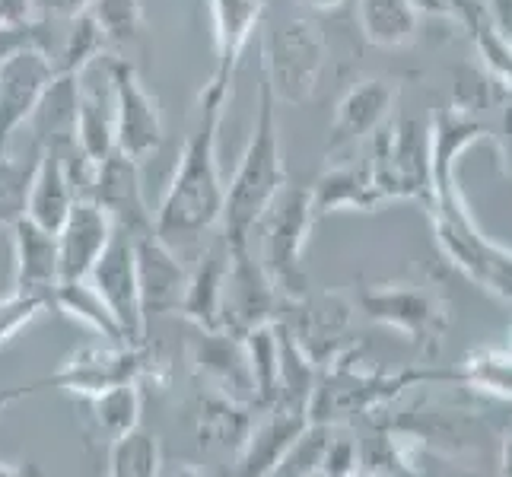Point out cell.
Segmentation results:
<instances>
[{
    "mask_svg": "<svg viewBox=\"0 0 512 477\" xmlns=\"http://www.w3.org/2000/svg\"><path fill=\"white\" fill-rule=\"evenodd\" d=\"M229 96H233V83L210 77V83L201 93L198 121H194V128L185 140L179 166H175L172 182L160 201V210L153 217L156 236L166 239L172 249L175 245L198 242L204 233L220 226L226 185L220 179L217 140H220V125Z\"/></svg>",
    "mask_w": 512,
    "mask_h": 477,
    "instance_id": "6da1fadb",
    "label": "cell"
},
{
    "mask_svg": "<svg viewBox=\"0 0 512 477\" xmlns=\"http://www.w3.org/2000/svg\"><path fill=\"white\" fill-rule=\"evenodd\" d=\"M287 185V166H284V147H280V128H277V99L271 96L268 83L258 86V115L249 134V144L242 150V159L226 185L223 198V217L220 233L223 239L242 249L252 242V233L268 210V204Z\"/></svg>",
    "mask_w": 512,
    "mask_h": 477,
    "instance_id": "7a4b0ae2",
    "label": "cell"
},
{
    "mask_svg": "<svg viewBox=\"0 0 512 477\" xmlns=\"http://www.w3.org/2000/svg\"><path fill=\"white\" fill-rule=\"evenodd\" d=\"M315 220L312 191L284 185L277 198L261 214V268L268 271L271 284L277 287L284 303H296L309 293V274H306V242Z\"/></svg>",
    "mask_w": 512,
    "mask_h": 477,
    "instance_id": "3957f363",
    "label": "cell"
},
{
    "mask_svg": "<svg viewBox=\"0 0 512 477\" xmlns=\"http://www.w3.org/2000/svg\"><path fill=\"white\" fill-rule=\"evenodd\" d=\"M436 207V236L443 252L462 268L471 280L493 290L503 299H512V252L493 245L481 236V229L468 217V207L455 185V169L446 185L433 191Z\"/></svg>",
    "mask_w": 512,
    "mask_h": 477,
    "instance_id": "277c9868",
    "label": "cell"
},
{
    "mask_svg": "<svg viewBox=\"0 0 512 477\" xmlns=\"http://www.w3.org/2000/svg\"><path fill=\"white\" fill-rule=\"evenodd\" d=\"M264 83L277 105H303L312 99L325 64V42L309 20H287L268 32L261 48Z\"/></svg>",
    "mask_w": 512,
    "mask_h": 477,
    "instance_id": "5b68a950",
    "label": "cell"
},
{
    "mask_svg": "<svg viewBox=\"0 0 512 477\" xmlns=\"http://www.w3.org/2000/svg\"><path fill=\"white\" fill-rule=\"evenodd\" d=\"M147 357L144 350L134 344H90L74 350L70 357L51 373L48 379L32 382V395L42 392V388H61V392L80 395V398H93L99 392L121 382H140L147 376Z\"/></svg>",
    "mask_w": 512,
    "mask_h": 477,
    "instance_id": "8992f818",
    "label": "cell"
},
{
    "mask_svg": "<svg viewBox=\"0 0 512 477\" xmlns=\"http://www.w3.org/2000/svg\"><path fill=\"white\" fill-rule=\"evenodd\" d=\"M112 80V102H115V150L128 153L134 159H144L163 144V112L137 70L125 58L109 61Z\"/></svg>",
    "mask_w": 512,
    "mask_h": 477,
    "instance_id": "52a82bcc",
    "label": "cell"
},
{
    "mask_svg": "<svg viewBox=\"0 0 512 477\" xmlns=\"http://www.w3.org/2000/svg\"><path fill=\"white\" fill-rule=\"evenodd\" d=\"M93 287L102 293L109 303L112 315L118 318L121 331H125L128 344L144 347L147 338V318L144 306H140V280H137V255H134V239L125 229H115L112 242L105 245V252L96 258L90 271Z\"/></svg>",
    "mask_w": 512,
    "mask_h": 477,
    "instance_id": "ba28073f",
    "label": "cell"
},
{
    "mask_svg": "<svg viewBox=\"0 0 512 477\" xmlns=\"http://www.w3.org/2000/svg\"><path fill=\"white\" fill-rule=\"evenodd\" d=\"M280 293L271 284L268 271L261 268V261L252 258L249 245L233 249L223 284V306H220V322L226 331L242 334L252 331L264 322H274L280 312Z\"/></svg>",
    "mask_w": 512,
    "mask_h": 477,
    "instance_id": "9c48e42d",
    "label": "cell"
},
{
    "mask_svg": "<svg viewBox=\"0 0 512 477\" xmlns=\"http://www.w3.org/2000/svg\"><path fill=\"white\" fill-rule=\"evenodd\" d=\"M134 239V255H137V280H140V306H144V318L150 322L153 315H179L182 299L188 290V268L175 249L156 236V229L137 233Z\"/></svg>",
    "mask_w": 512,
    "mask_h": 477,
    "instance_id": "30bf717a",
    "label": "cell"
},
{
    "mask_svg": "<svg viewBox=\"0 0 512 477\" xmlns=\"http://www.w3.org/2000/svg\"><path fill=\"white\" fill-rule=\"evenodd\" d=\"M51 77L55 64L42 48H20L0 61V150H7L10 137L29 121Z\"/></svg>",
    "mask_w": 512,
    "mask_h": 477,
    "instance_id": "8fae6325",
    "label": "cell"
},
{
    "mask_svg": "<svg viewBox=\"0 0 512 477\" xmlns=\"http://www.w3.org/2000/svg\"><path fill=\"white\" fill-rule=\"evenodd\" d=\"M90 198L109 210L115 229H125L128 236L156 229L147 198H144V185H140V159L128 153L112 150L96 166Z\"/></svg>",
    "mask_w": 512,
    "mask_h": 477,
    "instance_id": "7c38bea8",
    "label": "cell"
},
{
    "mask_svg": "<svg viewBox=\"0 0 512 477\" xmlns=\"http://www.w3.org/2000/svg\"><path fill=\"white\" fill-rule=\"evenodd\" d=\"M191 366H194V373L204 379L210 392H220L233 401L258 408L249 360H245V347L239 334L226 328H217V331L198 328V338L191 341Z\"/></svg>",
    "mask_w": 512,
    "mask_h": 477,
    "instance_id": "4fadbf2b",
    "label": "cell"
},
{
    "mask_svg": "<svg viewBox=\"0 0 512 477\" xmlns=\"http://www.w3.org/2000/svg\"><path fill=\"white\" fill-rule=\"evenodd\" d=\"M115 236V220L109 210L93 198H77L70 214L58 229V258H61V280L90 277L96 258Z\"/></svg>",
    "mask_w": 512,
    "mask_h": 477,
    "instance_id": "5bb4252c",
    "label": "cell"
},
{
    "mask_svg": "<svg viewBox=\"0 0 512 477\" xmlns=\"http://www.w3.org/2000/svg\"><path fill=\"white\" fill-rule=\"evenodd\" d=\"M77 112H80V74H55L26 121L35 150L58 153L64 159L80 153Z\"/></svg>",
    "mask_w": 512,
    "mask_h": 477,
    "instance_id": "9a60e30c",
    "label": "cell"
},
{
    "mask_svg": "<svg viewBox=\"0 0 512 477\" xmlns=\"http://www.w3.org/2000/svg\"><path fill=\"white\" fill-rule=\"evenodd\" d=\"M13 233V290L48 299L61 284V258H58V233L23 217L10 226Z\"/></svg>",
    "mask_w": 512,
    "mask_h": 477,
    "instance_id": "2e32d148",
    "label": "cell"
},
{
    "mask_svg": "<svg viewBox=\"0 0 512 477\" xmlns=\"http://www.w3.org/2000/svg\"><path fill=\"white\" fill-rule=\"evenodd\" d=\"M306 423H309V411L290 408V404H274V408H268V417L252 423L249 436H245V446L239 449L233 462V471L242 477L274 474L277 462L284 458L293 439L303 433Z\"/></svg>",
    "mask_w": 512,
    "mask_h": 477,
    "instance_id": "e0dca14e",
    "label": "cell"
},
{
    "mask_svg": "<svg viewBox=\"0 0 512 477\" xmlns=\"http://www.w3.org/2000/svg\"><path fill=\"white\" fill-rule=\"evenodd\" d=\"M290 309H296L293 322H284L293 338L306 347V353L319 363H331L334 360V347H338L341 334L350 325V306L344 303V296L338 293H322V296H303L296 303H287Z\"/></svg>",
    "mask_w": 512,
    "mask_h": 477,
    "instance_id": "ac0fdd59",
    "label": "cell"
},
{
    "mask_svg": "<svg viewBox=\"0 0 512 477\" xmlns=\"http://www.w3.org/2000/svg\"><path fill=\"white\" fill-rule=\"evenodd\" d=\"M229 258H233V245H229L220 233L207 245L198 268L188 271V290H185L179 315L188 318L194 328H201V331L223 328L220 306H223V284H226Z\"/></svg>",
    "mask_w": 512,
    "mask_h": 477,
    "instance_id": "d6986e66",
    "label": "cell"
},
{
    "mask_svg": "<svg viewBox=\"0 0 512 477\" xmlns=\"http://www.w3.org/2000/svg\"><path fill=\"white\" fill-rule=\"evenodd\" d=\"M252 423V404L233 401L220 392H210V388L194 404V436H198L201 449L210 455H229L236 462Z\"/></svg>",
    "mask_w": 512,
    "mask_h": 477,
    "instance_id": "ffe728a7",
    "label": "cell"
},
{
    "mask_svg": "<svg viewBox=\"0 0 512 477\" xmlns=\"http://www.w3.org/2000/svg\"><path fill=\"white\" fill-rule=\"evenodd\" d=\"M395 105V86L388 80H363L341 99L338 115H334V131H331V150L353 147L363 137H373L388 112Z\"/></svg>",
    "mask_w": 512,
    "mask_h": 477,
    "instance_id": "44dd1931",
    "label": "cell"
},
{
    "mask_svg": "<svg viewBox=\"0 0 512 477\" xmlns=\"http://www.w3.org/2000/svg\"><path fill=\"white\" fill-rule=\"evenodd\" d=\"M207 7H210V20H214V48H217L214 77L233 83L236 67L261 23L264 0H207Z\"/></svg>",
    "mask_w": 512,
    "mask_h": 477,
    "instance_id": "7402d4cb",
    "label": "cell"
},
{
    "mask_svg": "<svg viewBox=\"0 0 512 477\" xmlns=\"http://www.w3.org/2000/svg\"><path fill=\"white\" fill-rule=\"evenodd\" d=\"M363 312L373 322L392 325L404 334H411L414 341L427 338L430 331L439 325V306L427 293L414 287H376L360 296Z\"/></svg>",
    "mask_w": 512,
    "mask_h": 477,
    "instance_id": "603a6c76",
    "label": "cell"
},
{
    "mask_svg": "<svg viewBox=\"0 0 512 477\" xmlns=\"http://www.w3.org/2000/svg\"><path fill=\"white\" fill-rule=\"evenodd\" d=\"M74 201H77V188H74V179H70L67 159L42 150L39 166H35V175H32L26 217L51 229V233H58Z\"/></svg>",
    "mask_w": 512,
    "mask_h": 477,
    "instance_id": "cb8c5ba5",
    "label": "cell"
},
{
    "mask_svg": "<svg viewBox=\"0 0 512 477\" xmlns=\"http://www.w3.org/2000/svg\"><path fill=\"white\" fill-rule=\"evenodd\" d=\"M51 306L61 315H67L70 322H77L83 328H90L99 334L102 341L109 344H128L125 331H121L118 318L112 315L109 303L102 299V293L93 287L90 277H77V280H61V284L51 290Z\"/></svg>",
    "mask_w": 512,
    "mask_h": 477,
    "instance_id": "d4e9b609",
    "label": "cell"
},
{
    "mask_svg": "<svg viewBox=\"0 0 512 477\" xmlns=\"http://www.w3.org/2000/svg\"><path fill=\"white\" fill-rule=\"evenodd\" d=\"M309 191H312L315 217L331 214V210H341V207L373 210V207H379L385 201V194L379 191L373 172H369V163H363V166H350V163L347 166H334Z\"/></svg>",
    "mask_w": 512,
    "mask_h": 477,
    "instance_id": "484cf974",
    "label": "cell"
},
{
    "mask_svg": "<svg viewBox=\"0 0 512 477\" xmlns=\"http://www.w3.org/2000/svg\"><path fill=\"white\" fill-rule=\"evenodd\" d=\"M77 147L90 166H99L115 150V102L112 80L102 86L80 83V112H77Z\"/></svg>",
    "mask_w": 512,
    "mask_h": 477,
    "instance_id": "4316f807",
    "label": "cell"
},
{
    "mask_svg": "<svg viewBox=\"0 0 512 477\" xmlns=\"http://www.w3.org/2000/svg\"><path fill=\"white\" fill-rule=\"evenodd\" d=\"M86 401V414L99 436H105L112 443L115 436L128 433L140 427V414H144V392H140V382H121L105 388V392L83 398Z\"/></svg>",
    "mask_w": 512,
    "mask_h": 477,
    "instance_id": "83f0119b",
    "label": "cell"
},
{
    "mask_svg": "<svg viewBox=\"0 0 512 477\" xmlns=\"http://www.w3.org/2000/svg\"><path fill=\"white\" fill-rule=\"evenodd\" d=\"M280 328V369H277V404L309 411V401L315 395V360L306 353V347L293 338V331L277 318Z\"/></svg>",
    "mask_w": 512,
    "mask_h": 477,
    "instance_id": "f1b7e54d",
    "label": "cell"
},
{
    "mask_svg": "<svg viewBox=\"0 0 512 477\" xmlns=\"http://www.w3.org/2000/svg\"><path fill=\"white\" fill-rule=\"evenodd\" d=\"M105 48H109V39H105V32L96 26L90 13L70 16L67 29L51 48L55 74H83L86 67H93L105 55Z\"/></svg>",
    "mask_w": 512,
    "mask_h": 477,
    "instance_id": "f546056e",
    "label": "cell"
},
{
    "mask_svg": "<svg viewBox=\"0 0 512 477\" xmlns=\"http://www.w3.org/2000/svg\"><path fill=\"white\" fill-rule=\"evenodd\" d=\"M357 16L363 35L379 48H398L414 39L417 10L411 0H360Z\"/></svg>",
    "mask_w": 512,
    "mask_h": 477,
    "instance_id": "4dcf8cb0",
    "label": "cell"
},
{
    "mask_svg": "<svg viewBox=\"0 0 512 477\" xmlns=\"http://www.w3.org/2000/svg\"><path fill=\"white\" fill-rule=\"evenodd\" d=\"M245 360H249V373L255 385L258 408H274L277 404V369H280V328L277 318L264 322L252 331L242 334Z\"/></svg>",
    "mask_w": 512,
    "mask_h": 477,
    "instance_id": "1f68e13d",
    "label": "cell"
},
{
    "mask_svg": "<svg viewBox=\"0 0 512 477\" xmlns=\"http://www.w3.org/2000/svg\"><path fill=\"white\" fill-rule=\"evenodd\" d=\"M109 471L112 477H156L163 474V449L160 439L140 427L121 433L109 446Z\"/></svg>",
    "mask_w": 512,
    "mask_h": 477,
    "instance_id": "d6a6232c",
    "label": "cell"
},
{
    "mask_svg": "<svg viewBox=\"0 0 512 477\" xmlns=\"http://www.w3.org/2000/svg\"><path fill=\"white\" fill-rule=\"evenodd\" d=\"M39 153L23 159V156H10L7 150H0V226H13L16 220L26 217L29 207V188H32V175L39 166Z\"/></svg>",
    "mask_w": 512,
    "mask_h": 477,
    "instance_id": "836d02e7",
    "label": "cell"
},
{
    "mask_svg": "<svg viewBox=\"0 0 512 477\" xmlns=\"http://www.w3.org/2000/svg\"><path fill=\"white\" fill-rule=\"evenodd\" d=\"M331 423L328 420H309L303 433H299L284 458L277 462L274 477H312L322 471V458L331 439Z\"/></svg>",
    "mask_w": 512,
    "mask_h": 477,
    "instance_id": "e575fe53",
    "label": "cell"
},
{
    "mask_svg": "<svg viewBox=\"0 0 512 477\" xmlns=\"http://www.w3.org/2000/svg\"><path fill=\"white\" fill-rule=\"evenodd\" d=\"M86 13L105 32L109 45L134 39L140 26H144V7H140V0H93Z\"/></svg>",
    "mask_w": 512,
    "mask_h": 477,
    "instance_id": "d590c367",
    "label": "cell"
},
{
    "mask_svg": "<svg viewBox=\"0 0 512 477\" xmlns=\"http://www.w3.org/2000/svg\"><path fill=\"white\" fill-rule=\"evenodd\" d=\"M45 309H48V299L20 293V290H13L10 296L0 299V347L13 341L26 325H32Z\"/></svg>",
    "mask_w": 512,
    "mask_h": 477,
    "instance_id": "8d00e7d4",
    "label": "cell"
},
{
    "mask_svg": "<svg viewBox=\"0 0 512 477\" xmlns=\"http://www.w3.org/2000/svg\"><path fill=\"white\" fill-rule=\"evenodd\" d=\"M20 48H42L51 58V48H55V39H51V20H26L16 26H0V61H7L13 51Z\"/></svg>",
    "mask_w": 512,
    "mask_h": 477,
    "instance_id": "74e56055",
    "label": "cell"
},
{
    "mask_svg": "<svg viewBox=\"0 0 512 477\" xmlns=\"http://www.w3.org/2000/svg\"><path fill=\"white\" fill-rule=\"evenodd\" d=\"M468 379L484 392L512 398V357L506 353H481L468 363Z\"/></svg>",
    "mask_w": 512,
    "mask_h": 477,
    "instance_id": "f35d334b",
    "label": "cell"
},
{
    "mask_svg": "<svg viewBox=\"0 0 512 477\" xmlns=\"http://www.w3.org/2000/svg\"><path fill=\"white\" fill-rule=\"evenodd\" d=\"M360 449H357V439L350 436H338L331 430V439H328V449H325V458H322V471L325 477H347V474H357L360 471Z\"/></svg>",
    "mask_w": 512,
    "mask_h": 477,
    "instance_id": "ab89813d",
    "label": "cell"
},
{
    "mask_svg": "<svg viewBox=\"0 0 512 477\" xmlns=\"http://www.w3.org/2000/svg\"><path fill=\"white\" fill-rule=\"evenodd\" d=\"M487 99H490L487 77L481 74V70H474V67L462 70L458 80H455V105H458V112H468V115L478 112V109H484V105H487Z\"/></svg>",
    "mask_w": 512,
    "mask_h": 477,
    "instance_id": "60d3db41",
    "label": "cell"
},
{
    "mask_svg": "<svg viewBox=\"0 0 512 477\" xmlns=\"http://www.w3.org/2000/svg\"><path fill=\"white\" fill-rule=\"evenodd\" d=\"M93 0H32V10L39 20H70V16L86 13Z\"/></svg>",
    "mask_w": 512,
    "mask_h": 477,
    "instance_id": "b9f144b4",
    "label": "cell"
},
{
    "mask_svg": "<svg viewBox=\"0 0 512 477\" xmlns=\"http://www.w3.org/2000/svg\"><path fill=\"white\" fill-rule=\"evenodd\" d=\"M35 20L32 0H0V26H16Z\"/></svg>",
    "mask_w": 512,
    "mask_h": 477,
    "instance_id": "7bdbcfd3",
    "label": "cell"
},
{
    "mask_svg": "<svg viewBox=\"0 0 512 477\" xmlns=\"http://www.w3.org/2000/svg\"><path fill=\"white\" fill-rule=\"evenodd\" d=\"M411 7L417 13H430V16H455L449 0H411Z\"/></svg>",
    "mask_w": 512,
    "mask_h": 477,
    "instance_id": "ee69618b",
    "label": "cell"
},
{
    "mask_svg": "<svg viewBox=\"0 0 512 477\" xmlns=\"http://www.w3.org/2000/svg\"><path fill=\"white\" fill-rule=\"evenodd\" d=\"M29 395H32V388H29V385H20V388H4V392H0V411H7L10 404L23 401V398H29Z\"/></svg>",
    "mask_w": 512,
    "mask_h": 477,
    "instance_id": "f6af8a7d",
    "label": "cell"
},
{
    "mask_svg": "<svg viewBox=\"0 0 512 477\" xmlns=\"http://www.w3.org/2000/svg\"><path fill=\"white\" fill-rule=\"evenodd\" d=\"M449 4H452V10H455L458 16H462L465 23H471L474 16H481V13H484L478 4H474V0H449Z\"/></svg>",
    "mask_w": 512,
    "mask_h": 477,
    "instance_id": "bcb514c9",
    "label": "cell"
},
{
    "mask_svg": "<svg viewBox=\"0 0 512 477\" xmlns=\"http://www.w3.org/2000/svg\"><path fill=\"white\" fill-rule=\"evenodd\" d=\"M306 7H312V10H322V13H328V10H338L344 0H303Z\"/></svg>",
    "mask_w": 512,
    "mask_h": 477,
    "instance_id": "7dc6e473",
    "label": "cell"
},
{
    "mask_svg": "<svg viewBox=\"0 0 512 477\" xmlns=\"http://www.w3.org/2000/svg\"><path fill=\"white\" fill-rule=\"evenodd\" d=\"M23 474H26V468H16L10 462H0V477H23Z\"/></svg>",
    "mask_w": 512,
    "mask_h": 477,
    "instance_id": "c3c4849f",
    "label": "cell"
},
{
    "mask_svg": "<svg viewBox=\"0 0 512 477\" xmlns=\"http://www.w3.org/2000/svg\"><path fill=\"white\" fill-rule=\"evenodd\" d=\"M503 471L512 474V436L506 439V452H503Z\"/></svg>",
    "mask_w": 512,
    "mask_h": 477,
    "instance_id": "681fc988",
    "label": "cell"
},
{
    "mask_svg": "<svg viewBox=\"0 0 512 477\" xmlns=\"http://www.w3.org/2000/svg\"><path fill=\"white\" fill-rule=\"evenodd\" d=\"M503 35H506V39H509V45H512V13H509V23H503V26H497Z\"/></svg>",
    "mask_w": 512,
    "mask_h": 477,
    "instance_id": "f907efd6",
    "label": "cell"
}]
</instances>
